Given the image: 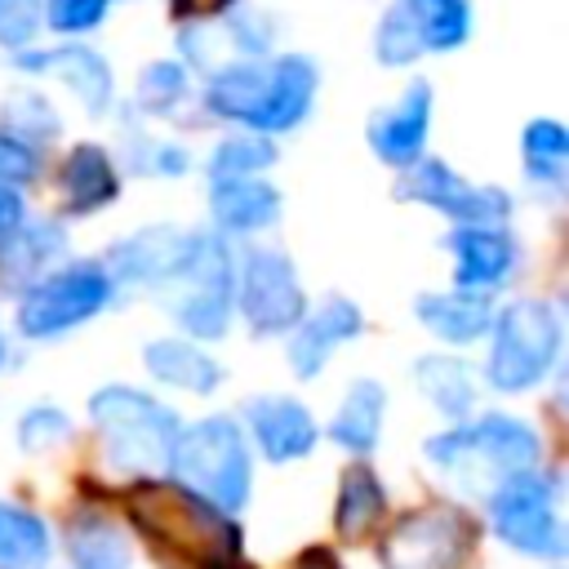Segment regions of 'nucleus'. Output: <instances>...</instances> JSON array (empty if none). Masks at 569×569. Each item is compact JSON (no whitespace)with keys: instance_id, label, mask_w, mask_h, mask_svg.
Instances as JSON below:
<instances>
[{"instance_id":"f03ea898","label":"nucleus","mask_w":569,"mask_h":569,"mask_svg":"<svg viewBox=\"0 0 569 569\" xmlns=\"http://www.w3.org/2000/svg\"><path fill=\"white\" fill-rule=\"evenodd\" d=\"M124 511L169 569H253L240 520L169 476H138L124 493Z\"/></svg>"},{"instance_id":"423d86ee","label":"nucleus","mask_w":569,"mask_h":569,"mask_svg":"<svg viewBox=\"0 0 569 569\" xmlns=\"http://www.w3.org/2000/svg\"><path fill=\"white\" fill-rule=\"evenodd\" d=\"M164 476L209 498L213 507L240 516L253 498V445L231 413H204L182 422L164 458Z\"/></svg>"},{"instance_id":"dca6fc26","label":"nucleus","mask_w":569,"mask_h":569,"mask_svg":"<svg viewBox=\"0 0 569 569\" xmlns=\"http://www.w3.org/2000/svg\"><path fill=\"white\" fill-rule=\"evenodd\" d=\"M453 284L498 293L520 276L525 244L511 231V222H453L445 236Z\"/></svg>"},{"instance_id":"c85d7f7f","label":"nucleus","mask_w":569,"mask_h":569,"mask_svg":"<svg viewBox=\"0 0 569 569\" xmlns=\"http://www.w3.org/2000/svg\"><path fill=\"white\" fill-rule=\"evenodd\" d=\"M520 169L529 187L538 191H560L569 178V129L556 116H533L520 129Z\"/></svg>"},{"instance_id":"e433bc0d","label":"nucleus","mask_w":569,"mask_h":569,"mask_svg":"<svg viewBox=\"0 0 569 569\" xmlns=\"http://www.w3.org/2000/svg\"><path fill=\"white\" fill-rule=\"evenodd\" d=\"M36 178H40V147L0 129V182L4 187H27Z\"/></svg>"},{"instance_id":"6e6552de","label":"nucleus","mask_w":569,"mask_h":569,"mask_svg":"<svg viewBox=\"0 0 569 569\" xmlns=\"http://www.w3.org/2000/svg\"><path fill=\"white\" fill-rule=\"evenodd\" d=\"M565 485L556 471H547L542 462L529 471L507 476L498 489L485 493V511H489V529L493 538L520 556V560H538V565H560L565 560Z\"/></svg>"},{"instance_id":"bb28decb","label":"nucleus","mask_w":569,"mask_h":569,"mask_svg":"<svg viewBox=\"0 0 569 569\" xmlns=\"http://www.w3.org/2000/svg\"><path fill=\"white\" fill-rule=\"evenodd\" d=\"M67 249V231L62 222L53 218H31L22 227H13L4 240H0V289H22L31 284L40 271H49V262Z\"/></svg>"},{"instance_id":"412c9836","label":"nucleus","mask_w":569,"mask_h":569,"mask_svg":"<svg viewBox=\"0 0 569 569\" xmlns=\"http://www.w3.org/2000/svg\"><path fill=\"white\" fill-rule=\"evenodd\" d=\"M142 369L156 387L178 396H213L227 382V365L209 351V342H196L187 333H160L142 347Z\"/></svg>"},{"instance_id":"2f4dec72","label":"nucleus","mask_w":569,"mask_h":569,"mask_svg":"<svg viewBox=\"0 0 569 569\" xmlns=\"http://www.w3.org/2000/svg\"><path fill=\"white\" fill-rule=\"evenodd\" d=\"M191 93H196V89H191V67H187L178 53L147 62V67L138 71V80H133V107H138L142 116H173V111L187 107Z\"/></svg>"},{"instance_id":"79ce46f5","label":"nucleus","mask_w":569,"mask_h":569,"mask_svg":"<svg viewBox=\"0 0 569 569\" xmlns=\"http://www.w3.org/2000/svg\"><path fill=\"white\" fill-rule=\"evenodd\" d=\"M4 360H9V338H4V325H0V369H4Z\"/></svg>"},{"instance_id":"9d476101","label":"nucleus","mask_w":569,"mask_h":569,"mask_svg":"<svg viewBox=\"0 0 569 569\" xmlns=\"http://www.w3.org/2000/svg\"><path fill=\"white\" fill-rule=\"evenodd\" d=\"M160 298H164V311L178 325V333H187L196 342H222L236 320V249H231V240L209 231L200 258Z\"/></svg>"},{"instance_id":"1a4fd4ad","label":"nucleus","mask_w":569,"mask_h":569,"mask_svg":"<svg viewBox=\"0 0 569 569\" xmlns=\"http://www.w3.org/2000/svg\"><path fill=\"white\" fill-rule=\"evenodd\" d=\"M476 31L471 0H391L373 27L378 67H413L418 58L453 53Z\"/></svg>"},{"instance_id":"c756f323","label":"nucleus","mask_w":569,"mask_h":569,"mask_svg":"<svg viewBox=\"0 0 569 569\" xmlns=\"http://www.w3.org/2000/svg\"><path fill=\"white\" fill-rule=\"evenodd\" d=\"M53 556V529L40 511L0 498V569H44Z\"/></svg>"},{"instance_id":"4be33fe9","label":"nucleus","mask_w":569,"mask_h":569,"mask_svg":"<svg viewBox=\"0 0 569 569\" xmlns=\"http://www.w3.org/2000/svg\"><path fill=\"white\" fill-rule=\"evenodd\" d=\"M493 307H498L493 293L449 284V289L418 293V298H413V320H418L440 347H449V351H467V347H476V342L489 333Z\"/></svg>"},{"instance_id":"ea45409f","label":"nucleus","mask_w":569,"mask_h":569,"mask_svg":"<svg viewBox=\"0 0 569 569\" xmlns=\"http://www.w3.org/2000/svg\"><path fill=\"white\" fill-rule=\"evenodd\" d=\"M236 0H173V18L178 22H204V18H218L227 13Z\"/></svg>"},{"instance_id":"20e7f679","label":"nucleus","mask_w":569,"mask_h":569,"mask_svg":"<svg viewBox=\"0 0 569 569\" xmlns=\"http://www.w3.org/2000/svg\"><path fill=\"white\" fill-rule=\"evenodd\" d=\"M485 342V373L480 382L498 396H529L538 391L565 351V316L551 298H511L493 307Z\"/></svg>"},{"instance_id":"7c9ffc66","label":"nucleus","mask_w":569,"mask_h":569,"mask_svg":"<svg viewBox=\"0 0 569 569\" xmlns=\"http://www.w3.org/2000/svg\"><path fill=\"white\" fill-rule=\"evenodd\" d=\"M280 160L276 138L267 133H249V129H231L209 147L204 173L209 178H253V173H271Z\"/></svg>"},{"instance_id":"393cba45","label":"nucleus","mask_w":569,"mask_h":569,"mask_svg":"<svg viewBox=\"0 0 569 569\" xmlns=\"http://www.w3.org/2000/svg\"><path fill=\"white\" fill-rule=\"evenodd\" d=\"M413 387L418 396L431 405L436 418L445 422H462L467 413H476L480 405V378L476 369L453 356V351H431V356H418L413 360Z\"/></svg>"},{"instance_id":"5701e85b","label":"nucleus","mask_w":569,"mask_h":569,"mask_svg":"<svg viewBox=\"0 0 569 569\" xmlns=\"http://www.w3.org/2000/svg\"><path fill=\"white\" fill-rule=\"evenodd\" d=\"M62 209L71 218H93L120 200V160L102 142H76L58 164Z\"/></svg>"},{"instance_id":"cd10ccee","label":"nucleus","mask_w":569,"mask_h":569,"mask_svg":"<svg viewBox=\"0 0 569 569\" xmlns=\"http://www.w3.org/2000/svg\"><path fill=\"white\" fill-rule=\"evenodd\" d=\"M71 569H133V542L107 511H76L62 529Z\"/></svg>"},{"instance_id":"a19ab883","label":"nucleus","mask_w":569,"mask_h":569,"mask_svg":"<svg viewBox=\"0 0 569 569\" xmlns=\"http://www.w3.org/2000/svg\"><path fill=\"white\" fill-rule=\"evenodd\" d=\"M293 569H342V560H338L329 547H307V551L293 560Z\"/></svg>"},{"instance_id":"f3484780","label":"nucleus","mask_w":569,"mask_h":569,"mask_svg":"<svg viewBox=\"0 0 569 569\" xmlns=\"http://www.w3.org/2000/svg\"><path fill=\"white\" fill-rule=\"evenodd\" d=\"M240 427H244L253 453L267 458V462H276V467L302 462L320 445V422H316L311 405L298 400V396H284V391H258V396H249L240 405Z\"/></svg>"},{"instance_id":"b1692460","label":"nucleus","mask_w":569,"mask_h":569,"mask_svg":"<svg viewBox=\"0 0 569 569\" xmlns=\"http://www.w3.org/2000/svg\"><path fill=\"white\" fill-rule=\"evenodd\" d=\"M387 511H391V493H387L382 476L365 458H356L338 476V498H333V529H338V538L351 542V547L369 542L387 525Z\"/></svg>"},{"instance_id":"9b49d317","label":"nucleus","mask_w":569,"mask_h":569,"mask_svg":"<svg viewBox=\"0 0 569 569\" xmlns=\"http://www.w3.org/2000/svg\"><path fill=\"white\" fill-rule=\"evenodd\" d=\"M311 307L293 258L276 244H244L236 253V316L253 338H284Z\"/></svg>"},{"instance_id":"c9c22d12","label":"nucleus","mask_w":569,"mask_h":569,"mask_svg":"<svg viewBox=\"0 0 569 569\" xmlns=\"http://www.w3.org/2000/svg\"><path fill=\"white\" fill-rule=\"evenodd\" d=\"M111 4L116 0H40V22L62 40H80L107 22Z\"/></svg>"},{"instance_id":"ddd939ff","label":"nucleus","mask_w":569,"mask_h":569,"mask_svg":"<svg viewBox=\"0 0 569 569\" xmlns=\"http://www.w3.org/2000/svg\"><path fill=\"white\" fill-rule=\"evenodd\" d=\"M476 551V520L453 502L405 511L382 538L387 569H462Z\"/></svg>"},{"instance_id":"39448f33","label":"nucleus","mask_w":569,"mask_h":569,"mask_svg":"<svg viewBox=\"0 0 569 569\" xmlns=\"http://www.w3.org/2000/svg\"><path fill=\"white\" fill-rule=\"evenodd\" d=\"M89 427L98 436V449L107 467L124 476H160L164 458L173 449V436L182 427L178 409H169L156 391L133 382H102L89 396Z\"/></svg>"},{"instance_id":"aec40b11","label":"nucleus","mask_w":569,"mask_h":569,"mask_svg":"<svg viewBox=\"0 0 569 569\" xmlns=\"http://www.w3.org/2000/svg\"><path fill=\"white\" fill-rule=\"evenodd\" d=\"M284 213V191L267 182V173L253 178H209V222L222 240H258L271 231Z\"/></svg>"},{"instance_id":"0eeeda50","label":"nucleus","mask_w":569,"mask_h":569,"mask_svg":"<svg viewBox=\"0 0 569 569\" xmlns=\"http://www.w3.org/2000/svg\"><path fill=\"white\" fill-rule=\"evenodd\" d=\"M116 293L120 289L102 267V258H67L18 289L13 329L27 342H58L84 329L89 320H98L116 302Z\"/></svg>"},{"instance_id":"a211bd4d","label":"nucleus","mask_w":569,"mask_h":569,"mask_svg":"<svg viewBox=\"0 0 569 569\" xmlns=\"http://www.w3.org/2000/svg\"><path fill=\"white\" fill-rule=\"evenodd\" d=\"M360 333H365V307H360L356 298H347V293H325V298H320L316 307H307L302 320L284 333V338H289L284 360H289V369H293L298 382H316V378L329 369V360H333L342 347H351Z\"/></svg>"},{"instance_id":"4468645a","label":"nucleus","mask_w":569,"mask_h":569,"mask_svg":"<svg viewBox=\"0 0 569 569\" xmlns=\"http://www.w3.org/2000/svg\"><path fill=\"white\" fill-rule=\"evenodd\" d=\"M209 231H196V227H138L129 236H120L107 253H102V267L111 271L116 289H156L164 293L204 249Z\"/></svg>"},{"instance_id":"4c0bfd02","label":"nucleus","mask_w":569,"mask_h":569,"mask_svg":"<svg viewBox=\"0 0 569 569\" xmlns=\"http://www.w3.org/2000/svg\"><path fill=\"white\" fill-rule=\"evenodd\" d=\"M40 27V0H0V44H31Z\"/></svg>"},{"instance_id":"f8f14e48","label":"nucleus","mask_w":569,"mask_h":569,"mask_svg":"<svg viewBox=\"0 0 569 569\" xmlns=\"http://www.w3.org/2000/svg\"><path fill=\"white\" fill-rule=\"evenodd\" d=\"M396 173H400L396 178V200L422 204V209H431L449 222H511V213H516L511 191L489 187V182H471L440 156L422 151L413 164H405Z\"/></svg>"},{"instance_id":"f257e3e1","label":"nucleus","mask_w":569,"mask_h":569,"mask_svg":"<svg viewBox=\"0 0 569 569\" xmlns=\"http://www.w3.org/2000/svg\"><path fill=\"white\" fill-rule=\"evenodd\" d=\"M320 98V67L307 53H236L204 71L200 102L213 120L249 133H293L307 124Z\"/></svg>"},{"instance_id":"6ab92c4d","label":"nucleus","mask_w":569,"mask_h":569,"mask_svg":"<svg viewBox=\"0 0 569 569\" xmlns=\"http://www.w3.org/2000/svg\"><path fill=\"white\" fill-rule=\"evenodd\" d=\"M431 120H436V89L427 80H409L391 102H382L369 116L365 142L387 169H405L427 151Z\"/></svg>"},{"instance_id":"58836bf2","label":"nucleus","mask_w":569,"mask_h":569,"mask_svg":"<svg viewBox=\"0 0 569 569\" xmlns=\"http://www.w3.org/2000/svg\"><path fill=\"white\" fill-rule=\"evenodd\" d=\"M27 196H22V187H4L0 182V240L13 231V227H22L27 222Z\"/></svg>"},{"instance_id":"2eb2a0df","label":"nucleus","mask_w":569,"mask_h":569,"mask_svg":"<svg viewBox=\"0 0 569 569\" xmlns=\"http://www.w3.org/2000/svg\"><path fill=\"white\" fill-rule=\"evenodd\" d=\"M9 67L22 71V76H49V80H62L67 93L80 102L84 116L102 120L107 111H116V71L111 62L84 44V40H62V44H49V49H36V44H18L9 53Z\"/></svg>"},{"instance_id":"72a5a7b5","label":"nucleus","mask_w":569,"mask_h":569,"mask_svg":"<svg viewBox=\"0 0 569 569\" xmlns=\"http://www.w3.org/2000/svg\"><path fill=\"white\" fill-rule=\"evenodd\" d=\"M124 160L142 178H182V173H191V151L182 142L160 138L151 129H138V124H124Z\"/></svg>"},{"instance_id":"473e14b6","label":"nucleus","mask_w":569,"mask_h":569,"mask_svg":"<svg viewBox=\"0 0 569 569\" xmlns=\"http://www.w3.org/2000/svg\"><path fill=\"white\" fill-rule=\"evenodd\" d=\"M0 129L18 133V138H27L31 147L44 151L62 133V116H58V107L40 89H13L4 98V107H0Z\"/></svg>"},{"instance_id":"a878e982","label":"nucleus","mask_w":569,"mask_h":569,"mask_svg":"<svg viewBox=\"0 0 569 569\" xmlns=\"http://www.w3.org/2000/svg\"><path fill=\"white\" fill-rule=\"evenodd\" d=\"M382 427H387V387L378 378H351L329 418V440L351 458H369L382 445Z\"/></svg>"},{"instance_id":"7ed1b4c3","label":"nucleus","mask_w":569,"mask_h":569,"mask_svg":"<svg viewBox=\"0 0 569 569\" xmlns=\"http://www.w3.org/2000/svg\"><path fill=\"white\" fill-rule=\"evenodd\" d=\"M422 458L458 489L485 498L507 476L542 462V436L529 418L511 409H485V413H467L462 422H445V431L427 436Z\"/></svg>"},{"instance_id":"f704fd0d","label":"nucleus","mask_w":569,"mask_h":569,"mask_svg":"<svg viewBox=\"0 0 569 569\" xmlns=\"http://www.w3.org/2000/svg\"><path fill=\"white\" fill-rule=\"evenodd\" d=\"M71 436H76L71 413H67V409H58V405H49V400L27 405V409H22V418H18V449H22V453H36V458L58 453Z\"/></svg>"}]
</instances>
